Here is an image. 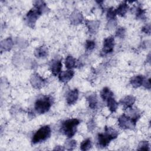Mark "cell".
Listing matches in <instances>:
<instances>
[{
    "instance_id": "6da1fadb",
    "label": "cell",
    "mask_w": 151,
    "mask_h": 151,
    "mask_svg": "<svg viewBox=\"0 0 151 151\" xmlns=\"http://www.w3.org/2000/svg\"><path fill=\"white\" fill-rule=\"evenodd\" d=\"M118 136V132L114 129L110 127H105L104 133H99L97 136L98 146L101 147H106L110 142L116 138Z\"/></svg>"
},
{
    "instance_id": "7a4b0ae2",
    "label": "cell",
    "mask_w": 151,
    "mask_h": 151,
    "mask_svg": "<svg viewBox=\"0 0 151 151\" xmlns=\"http://www.w3.org/2000/svg\"><path fill=\"white\" fill-rule=\"evenodd\" d=\"M140 117V115L139 113L134 114L132 117L123 114L118 119L119 126L123 129H132L135 126L136 123Z\"/></svg>"
},
{
    "instance_id": "3957f363",
    "label": "cell",
    "mask_w": 151,
    "mask_h": 151,
    "mask_svg": "<svg viewBox=\"0 0 151 151\" xmlns=\"http://www.w3.org/2000/svg\"><path fill=\"white\" fill-rule=\"evenodd\" d=\"M79 123L80 121L77 119L67 120L63 123L61 130L65 136L68 138H71L75 134L77 126Z\"/></svg>"
},
{
    "instance_id": "277c9868",
    "label": "cell",
    "mask_w": 151,
    "mask_h": 151,
    "mask_svg": "<svg viewBox=\"0 0 151 151\" xmlns=\"http://www.w3.org/2000/svg\"><path fill=\"white\" fill-rule=\"evenodd\" d=\"M51 99L48 96H42L38 99L34 105L35 111L40 113L43 114L47 112L51 106Z\"/></svg>"
},
{
    "instance_id": "5b68a950",
    "label": "cell",
    "mask_w": 151,
    "mask_h": 151,
    "mask_svg": "<svg viewBox=\"0 0 151 151\" xmlns=\"http://www.w3.org/2000/svg\"><path fill=\"white\" fill-rule=\"evenodd\" d=\"M51 135V129L49 126H44L38 130L34 134L32 139V143L36 144L44 142L50 137Z\"/></svg>"
},
{
    "instance_id": "8992f818",
    "label": "cell",
    "mask_w": 151,
    "mask_h": 151,
    "mask_svg": "<svg viewBox=\"0 0 151 151\" xmlns=\"http://www.w3.org/2000/svg\"><path fill=\"white\" fill-rule=\"evenodd\" d=\"M41 14L42 12L35 7L29 10L27 13L25 18V21L28 25H29L31 28H33L34 27L36 21L41 15Z\"/></svg>"
},
{
    "instance_id": "52a82bcc",
    "label": "cell",
    "mask_w": 151,
    "mask_h": 151,
    "mask_svg": "<svg viewBox=\"0 0 151 151\" xmlns=\"http://www.w3.org/2000/svg\"><path fill=\"white\" fill-rule=\"evenodd\" d=\"M114 46V40L113 37H109L106 38L103 42V47L101 51V53L103 55L111 52L113 51Z\"/></svg>"
},
{
    "instance_id": "ba28073f",
    "label": "cell",
    "mask_w": 151,
    "mask_h": 151,
    "mask_svg": "<svg viewBox=\"0 0 151 151\" xmlns=\"http://www.w3.org/2000/svg\"><path fill=\"white\" fill-rule=\"evenodd\" d=\"M30 83L33 87L35 88H41L46 83V81L42 78L39 74L35 73L32 75L30 78Z\"/></svg>"
},
{
    "instance_id": "9c48e42d",
    "label": "cell",
    "mask_w": 151,
    "mask_h": 151,
    "mask_svg": "<svg viewBox=\"0 0 151 151\" xmlns=\"http://www.w3.org/2000/svg\"><path fill=\"white\" fill-rule=\"evenodd\" d=\"M62 68V63L60 60H53L50 64V69L54 76H57L60 73Z\"/></svg>"
},
{
    "instance_id": "30bf717a",
    "label": "cell",
    "mask_w": 151,
    "mask_h": 151,
    "mask_svg": "<svg viewBox=\"0 0 151 151\" xmlns=\"http://www.w3.org/2000/svg\"><path fill=\"white\" fill-rule=\"evenodd\" d=\"M74 74V72L72 70L62 71L59 74V76H58L59 80L63 83H67L73 78Z\"/></svg>"
},
{
    "instance_id": "8fae6325",
    "label": "cell",
    "mask_w": 151,
    "mask_h": 151,
    "mask_svg": "<svg viewBox=\"0 0 151 151\" xmlns=\"http://www.w3.org/2000/svg\"><path fill=\"white\" fill-rule=\"evenodd\" d=\"M78 97V91L77 89L75 88L74 90L70 91L67 95V97H66L67 103L69 105L74 104L77 100Z\"/></svg>"
},
{
    "instance_id": "7c38bea8",
    "label": "cell",
    "mask_w": 151,
    "mask_h": 151,
    "mask_svg": "<svg viewBox=\"0 0 151 151\" xmlns=\"http://www.w3.org/2000/svg\"><path fill=\"white\" fill-rule=\"evenodd\" d=\"M134 102L135 98L132 96H127L120 101L124 109H131Z\"/></svg>"
},
{
    "instance_id": "4fadbf2b",
    "label": "cell",
    "mask_w": 151,
    "mask_h": 151,
    "mask_svg": "<svg viewBox=\"0 0 151 151\" xmlns=\"http://www.w3.org/2000/svg\"><path fill=\"white\" fill-rule=\"evenodd\" d=\"M83 15L78 11H74L70 16V21L73 24H80L83 21Z\"/></svg>"
},
{
    "instance_id": "5bb4252c",
    "label": "cell",
    "mask_w": 151,
    "mask_h": 151,
    "mask_svg": "<svg viewBox=\"0 0 151 151\" xmlns=\"http://www.w3.org/2000/svg\"><path fill=\"white\" fill-rule=\"evenodd\" d=\"M34 55L37 58H45L48 55V49L45 46H41L35 50Z\"/></svg>"
},
{
    "instance_id": "9a60e30c",
    "label": "cell",
    "mask_w": 151,
    "mask_h": 151,
    "mask_svg": "<svg viewBox=\"0 0 151 151\" xmlns=\"http://www.w3.org/2000/svg\"><path fill=\"white\" fill-rule=\"evenodd\" d=\"M143 80L144 77L142 76H136L131 78L130 83L133 87L138 88L142 85Z\"/></svg>"
},
{
    "instance_id": "2e32d148",
    "label": "cell",
    "mask_w": 151,
    "mask_h": 151,
    "mask_svg": "<svg viewBox=\"0 0 151 151\" xmlns=\"http://www.w3.org/2000/svg\"><path fill=\"white\" fill-rule=\"evenodd\" d=\"M128 8H129V6L126 4V2H122L119 5L117 8L115 9L116 14L120 16L123 17L127 12Z\"/></svg>"
},
{
    "instance_id": "e0dca14e",
    "label": "cell",
    "mask_w": 151,
    "mask_h": 151,
    "mask_svg": "<svg viewBox=\"0 0 151 151\" xmlns=\"http://www.w3.org/2000/svg\"><path fill=\"white\" fill-rule=\"evenodd\" d=\"M106 101H107V107H109L110 111L111 112L116 111L118 107V103L116 101V100L113 98V96L109 98L106 100Z\"/></svg>"
},
{
    "instance_id": "ac0fdd59",
    "label": "cell",
    "mask_w": 151,
    "mask_h": 151,
    "mask_svg": "<svg viewBox=\"0 0 151 151\" xmlns=\"http://www.w3.org/2000/svg\"><path fill=\"white\" fill-rule=\"evenodd\" d=\"M13 45V42L11 38H8L6 40H4L1 42V50H4L5 51H9L11 50Z\"/></svg>"
},
{
    "instance_id": "d6986e66",
    "label": "cell",
    "mask_w": 151,
    "mask_h": 151,
    "mask_svg": "<svg viewBox=\"0 0 151 151\" xmlns=\"http://www.w3.org/2000/svg\"><path fill=\"white\" fill-rule=\"evenodd\" d=\"M65 65L68 69H71L73 67H76L77 65L76 60L71 55H68L65 58Z\"/></svg>"
},
{
    "instance_id": "ffe728a7",
    "label": "cell",
    "mask_w": 151,
    "mask_h": 151,
    "mask_svg": "<svg viewBox=\"0 0 151 151\" xmlns=\"http://www.w3.org/2000/svg\"><path fill=\"white\" fill-rule=\"evenodd\" d=\"M100 96L104 101H106L109 98L113 96V93L112 91H110L109 88L104 87L101 90L100 93Z\"/></svg>"
},
{
    "instance_id": "44dd1931",
    "label": "cell",
    "mask_w": 151,
    "mask_h": 151,
    "mask_svg": "<svg viewBox=\"0 0 151 151\" xmlns=\"http://www.w3.org/2000/svg\"><path fill=\"white\" fill-rule=\"evenodd\" d=\"M87 100L88 101L89 107L91 109H95L97 104V99L96 94H93L90 95L87 97Z\"/></svg>"
},
{
    "instance_id": "7402d4cb",
    "label": "cell",
    "mask_w": 151,
    "mask_h": 151,
    "mask_svg": "<svg viewBox=\"0 0 151 151\" xmlns=\"http://www.w3.org/2000/svg\"><path fill=\"white\" fill-rule=\"evenodd\" d=\"M34 6L35 8H38L42 13L47 11V7L44 1H37L34 2Z\"/></svg>"
},
{
    "instance_id": "603a6c76",
    "label": "cell",
    "mask_w": 151,
    "mask_h": 151,
    "mask_svg": "<svg viewBox=\"0 0 151 151\" xmlns=\"http://www.w3.org/2000/svg\"><path fill=\"white\" fill-rule=\"evenodd\" d=\"M87 25L89 31L91 33H94L98 28L99 24L97 21H87Z\"/></svg>"
},
{
    "instance_id": "cb8c5ba5",
    "label": "cell",
    "mask_w": 151,
    "mask_h": 151,
    "mask_svg": "<svg viewBox=\"0 0 151 151\" xmlns=\"http://www.w3.org/2000/svg\"><path fill=\"white\" fill-rule=\"evenodd\" d=\"M91 142L90 139H87L83 140L80 145V149L81 150L85 151L89 150L91 147Z\"/></svg>"
},
{
    "instance_id": "d4e9b609",
    "label": "cell",
    "mask_w": 151,
    "mask_h": 151,
    "mask_svg": "<svg viewBox=\"0 0 151 151\" xmlns=\"http://www.w3.org/2000/svg\"><path fill=\"white\" fill-rule=\"evenodd\" d=\"M116 14L115 9L113 8H110L107 11V18L110 21L114 20L116 18Z\"/></svg>"
},
{
    "instance_id": "484cf974",
    "label": "cell",
    "mask_w": 151,
    "mask_h": 151,
    "mask_svg": "<svg viewBox=\"0 0 151 151\" xmlns=\"http://www.w3.org/2000/svg\"><path fill=\"white\" fill-rule=\"evenodd\" d=\"M139 150H149V143L147 141H142L138 146Z\"/></svg>"
},
{
    "instance_id": "4316f807",
    "label": "cell",
    "mask_w": 151,
    "mask_h": 151,
    "mask_svg": "<svg viewBox=\"0 0 151 151\" xmlns=\"http://www.w3.org/2000/svg\"><path fill=\"white\" fill-rule=\"evenodd\" d=\"M145 11L143 9H142L140 7H138L136 8V18H143V17L145 16Z\"/></svg>"
},
{
    "instance_id": "83f0119b",
    "label": "cell",
    "mask_w": 151,
    "mask_h": 151,
    "mask_svg": "<svg viewBox=\"0 0 151 151\" xmlns=\"http://www.w3.org/2000/svg\"><path fill=\"white\" fill-rule=\"evenodd\" d=\"M77 143L75 140H70L67 141L65 143L66 147L67 150H72L76 146Z\"/></svg>"
},
{
    "instance_id": "f1b7e54d",
    "label": "cell",
    "mask_w": 151,
    "mask_h": 151,
    "mask_svg": "<svg viewBox=\"0 0 151 151\" xmlns=\"http://www.w3.org/2000/svg\"><path fill=\"white\" fill-rule=\"evenodd\" d=\"M125 35V29L123 27L119 28L116 32V37H119L120 38H123Z\"/></svg>"
},
{
    "instance_id": "f546056e",
    "label": "cell",
    "mask_w": 151,
    "mask_h": 151,
    "mask_svg": "<svg viewBox=\"0 0 151 151\" xmlns=\"http://www.w3.org/2000/svg\"><path fill=\"white\" fill-rule=\"evenodd\" d=\"M95 42L91 40H87L86 43V48L88 50H91L95 47Z\"/></svg>"
},
{
    "instance_id": "4dcf8cb0",
    "label": "cell",
    "mask_w": 151,
    "mask_h": 151,
    "mask_svg": "<svg viewBox=\"0 0 151 151\" xmlns=\"http://www.w3.org/2000/svg\"><path fill=\"white\" fill-rule=\"evenodd\" d=\"M142 31L143 32H144L145 33H146V34H150V24L146 25L145 27H143L142 28Z\"/></svg>"
},
{
    "instance_id": "1f68e13d",
    "label": "cell",
    "mask_w": 151,
    "mask_h": 151,
    "mask_svg": "<svg viewBox=\"0 0 151 151\" xmlns=\"http://www.w3.org/2000/svg\"><path fill=\"white\" fill-rule=\"evenodd\" d=\"M142 84L146 88L150 89V78H149L147 80H144Z\"/></svg>"
},
{
    "instance_id": "d6a6232c",
    "label": "cell",
    "mask_w": 151,
    "mask_h": 151,
    "mask_svg": "<svg viewBox=\"0 0 151 151\" xmlns=\"http://www.w3.org/2000/svg\"><path fill=\"white\" fill-rule=\"evenodd\" d=\"M88 124H89V125L88 126V127L90 128V130H91L92 129H93L94 128V122L93 120L90 121Z\"/></svg>"
}]
</instances>
